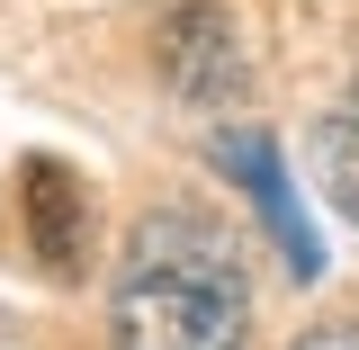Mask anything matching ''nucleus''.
I'll return each instance as SVG.
<instances>
[{"instance_id": "1", "label": "nucleus", "mask_w": 359, "mask_h": 350, "mask_svg": "<svg viewBox=\"0 0 359 350\" xmlns=\"http://www.w3.org/2000/svg\"><path fill=\"white\" fill-rule=\"evenodd\" d=\"M108 350H252V297L207 216H144L135 269L108 297Z\"/></svg>"}, {"instance_id": "2", "label": "nucleus", "mask_w": 359, "mask_h": 350, "mask_svg": "<svg viewBox=\"0 0 359 350\" xmlns=\"http://www.w3.org/2000/svg\"><path fill=\"white\" fill-rule=\"evenodd\" d=\"M153 63H162V90L189 99V108H224L252 81V45H243L224 0H180L171 18L153 27Z\"/></svg>"}, {"instance_id": "3", "label": "nucleus", "mask_w": 359, "mask_h": 350, "mask_svg": "<svg viewBox=\"0 0 359 350\" xmlns=\"http://www.w3.org/2000/svg\"><path fill=\"white\" fill-rule=\"evenodd\" d=\"M90 234H99V198L81 189V171L54 162V153H27V171H18V243H27V261L45 278H81Z\"/></svg>"}, {"instance_id": "4", "label": "nucleus", "mask_w": 359, "mask_h": 350, "mask_svg": "<svg viewBox=\"0 0 359 350\" xmlns=\"http://www.w3.org/2000/svg\"><path fill=\"white\" fill-rule=\"evenodd\" d=\"M216 171L252 198V216H261V234L278 243V261L297 269V278H314V269H323V243H314L306 207H297V189L278 171V144H269L261 126H233V135H216Z\"/></svg>"}, {"instance_id": "5", "label": "nucleus", "mask_w": 359, "mask_h": 350, "mask_svg": "<svg viewBox=\"0 0 359 350\" xmlns=\"http://www.w3.org/2000/svg\"><path fill=\"white\" fill-rule=\"evenodd\" d=\"M314 180H323V198L341 207V224H359V108L314 126Z\"/></svg>"}, {"instance_id": "6", "label": "nucleus", "mask_w": 359, "mask_h": 350, "mask_svg": "<svg viewBox=\"0 0 359 350\" xmlns=\"http://www.w3.org/2000/svg\"><path fill=\"white\" fill-rule=\"evenodd\" d=\"M297 350H359V323H351V314H332V323L297 332Z\"/></svg>"}]
</instances>
